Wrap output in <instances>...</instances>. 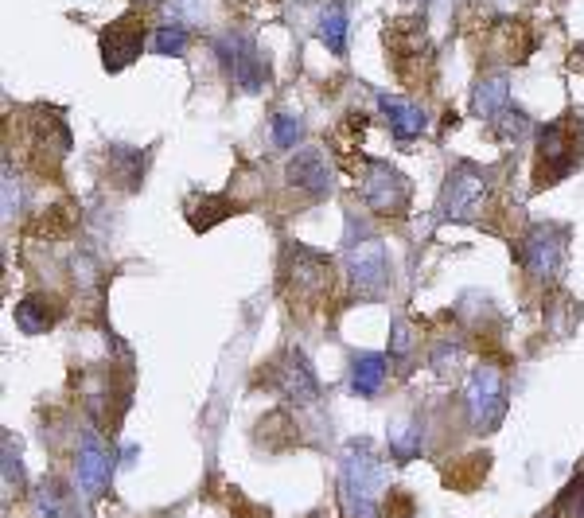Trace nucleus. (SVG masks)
I'll use <instances>...</instances> for the list:
<instances>
[{"instance_id":"5701e85b","label":"nucleus","mask_w":584,"mask_h":518,"mask_svg":"<svg viewBox=\"0 0 584 518\" xmlns=\"http://www.w3.org/2000/svg\"><path fill=\"white\" fill-rule=\"evenodd\" d=\"M557 518H584V472H577V480H569L557 495Z\"/></svg>"},{"instance_id":"6e6552de","label":"nucleus","mask_w":584,"mask_h":518,"mask_svg":"<svg viewBox=\"0 0 584 518\" xmlns=\"http://www.w3.org/2000/svg\"><path fill=\"white\" fill-rule=\"evenodd\" d=\"M565 242H569V230L565 226H534L522 246H518V261L522 269L534 277V281H549L557 269H561V258H565Z\"/></svg>"},{"instance_id":"dca6fc26","label":"nucleus","mask_w":584,"mask_h":518,"mask_svg":"<svg viewBox=\"0 0 584 518\" xmlns=\"http://www.w3.org/2000/svg\"><path fill=\"white\" fill-rule=\"evenodd\" d=\"M16 328L24 335H43V332H51L55 324H59V304L51 300V296H43V293H32V296H24L20 304H16Z\"/></svg>"},{"instance_id":"a878e982","label":"nucleus","mask_w":584,"mask_h":518,"mask_svg":"<svg viewBox=\"0 0 584 518\" xmlns=\"http://www.w3.org/2000/svg\"><path fill=\"white\" fill-rule=\"evenodd\" d=\"M413 343H417V332H413V324L398 316L394 324H390V355L394 359H409L413 355Z\"/></svg>"},{"instance_id":"412c9836","label":"nucleus","mask_w":584,"mask_h":518,"mask_svg":"<svg viewBox=\"0 0 584 518\" xmlns=\"http://www.w3.org/2000/svg\"><path fill=\"white\" fill-rule=\"evenodd\" d=\"M238 211V203H230V199H222V195H207L195 211H191V226L195 230H207V226H215V222L230 219Z\"/></svg>"},{"instance_id":"7c9ffc66","label":"nucleus","mask_w":584,"mask_h":518,"mask_svg":"<svg viewBox=\"0 0 584 518\" xmlns=\"http://www.w3.org/2000/svg\"><path fill=\"white\" fill-rule=\"evenodd\" d=\"M137 4H156V0H137Z\"/></svg>"},{"instance_id":"423d86ee","label":"nucleus","mask_w":584,"mask_h":518,"mask_svg":"<svg viewBox=\"0 0 584 518\" xmlns=\"http://www.w3.org/2000/svg\"><path fill=\"white\" fill-rule=\"evenodd\" d=\"M483 199H487V176L479 168H472V164H460L456 172H448L444 191H440V219L475 222Z\"/></svg>"},{"instance_id":"ddd939ff","label":"nucleus","mask_w":584,"mask_h":518,"mask_svg":"<svg viewBox=\"0 0 584 518\" xmlns=\"http://www.w3.org/2000/svg\"><path fill=\"white\" fill-rule=\"evenodd\" d=\"M289 285L296 300H316L331 293V265L320 254H308L304 246H296L289 258Z\"/></svg>"},{"instance_id":"4468645a","label":"nucleus","mask_w":584,"mask_h":518,"mask_svg":"<svg viewBox=\"0 0 584 518\" xmlns=\"http://www.w3.org/2000/svg\"><path fill=\"white\" fill-rule=\"evenodd\" d=\"M36 507L43 518H90V511L78 503L74 487L59 476H43L36 487Z\"/></svg>"},{"instance_id":"39448f33","label":"nucleus","mask_w":584,"mask_h":518,"mask_svg":"<svg viewBox=\"0 0 584 518\" xmlns=\"http://www.w3.org/2000/svg\"><path fill=\"white\" fill-rule=\"evenodd\" d=\"M215 55H219V63L226 67V74L234 78V86H242L246 94H257L261 86H265V78H269V67H265V59H261V51H257V43L246 32H222L215 39Z\"/></svg>"},{"instance_id":"9d476101","label":"nucleus","mask_w":584,"mask_h":518,"mask_svg":"<svg viewBox=\"0 0 584 518\" xmlns=\"http://www.w3.org/2000/svg\"><path fill=\"white\" fill-rule=\"evenodd\" d=\"M141 47H145V20L137 12H129V16H121V20L102 28V63H106V71H125L129 63H137Z\"/></svg>"},{"instance_id":"aec40b11","label":"nucleus","mask_w":584,"mask_h":518,"mask_svg":"<svg viewBox=\"0 0 584 518\" xmlns=\"http://www.w3.org/2000/svg\"><path fill=\"white\" fill-rule=\"evenodd\" d=\"M320 39L328 43L331 55H347V8L339 0L328 4L320 16Z\"/></svg>"},{"instance_id":"c85d7f7f","label":"nucleus","mask_w":584,"mask_h":518,"mask_svg":"<svg viewBox=\"0 0 584 518\" xmlns=\"http://www.w3.org/2000/svg\"><path fill=\"white\" fill-rule=\"evenodd\" d=\"M4 483H8V487H12V483H16V487L24 483V472H20V452L12 456V433H4Z\"/></svg>"},{"instance_id":"f257e3e1","label":"nucleus","mask_w":584,"mask_h":518,"mask_svg":"<svg viewBox=\"0 0 584 518\" xmlns=\"http://www.w3.org/2000/svg\"><path fill=\"white\" fill-rule=\"evenodd\" d=\"M339 499L351 518H378L386 499V472L370 441H351L339 456Z\"/></svg>"},{"instance_id":"2eb2a0df","label":"nucleus","mask_w":584,"mask_h":518,"mask_svg":"<svg viewBox=\"0 0 584 518\" xmlns=\"http://www.w3.org/2000/svg\"><path fill=\"white\" fill-rule=\"evenodd\" d=\"M378 106L382 113L390 117V129H394V137L398 141H413V137H421L425 133V110L421 106H413V102H405L398 94H378Z\"/></svg>"},{"instance_id":"f03ea898","label":"nucleus","mask_w":584,"mask_h":518,"mask_svg":"<svg viewBox=\"0 0 584 518\" xmlns=\"http://www.w3.org/2000/svg\"><path fill=\"white\" fill-rule=\"evenodd\" d=\"M581 168V121H549L538 129V168L534 187H549Z\"/></svg>"},{"instance_id":"f8f14e48","label":"nucleus","mask_w":584,"mask_h":518,"mask_svg":"<svg viewBox=\"0 0 584 518\" xmlns=\"http://www.w3.org/2000/svg\"><path fill=\"white\" fill-rule=\"evenodd\" d=\"M285 180H289V187H296L300 195H308V199H328L331 184H335V180H331L328 160H324L320 148L296 152L289 160V168H285Z\"/></svg>"},{"instance_id":"7ed1b4c3","label":"nucleus","mask_w":584,"mask_h":518,"mask_svg":"<svg viewBox=\"0 0 584 518\" xmlns=\"http://www.w3.org/2000/svg\"><path fill=\"white\" fill-rule=\"evenodd\" d=\"M464 402H468V421L479 437L495 433L499 421L507 417V374L491 363H479L464 386Z\"/></svg>"},{"instance_id":"c756f323","label":"nucleus","mask_w":584,"mask_h":518,"mask_svg":"<svg viewBox=\"0 0 584 518\" xmlns=\"http://www.w3.org/2000/svg\"><path fill=\"white\" fill-rule=\"evenodd\" d=\"M569 67H573V71H584V39L577 43V47H573V55H569Z\"/></svg>"},{"instance_id":"f3484780","label":"nucleus","mask_w":584,"mask_h":518,"mask_svg":"<svg viewBox=\"0 0 584 518\" xmlns=\"http://www.w3.org/2000/svg\"><path fill=\"white\" fill-rule=\"evenodd\" d=\"M421 448H425V421L417 417V413H405L398 417L394 425H390V452H394V460H413V456H421Z\"/></svg>"},{"instance_id":"20e7f679","label":"nucleus","mask_w":584,"mask_h":518,"mask_svg":"<svg viewBox=\"0 0 584 518\" xmlns=\"http://www.w3.org/2000/svg\"><path fill=\"white\" fill-rule=\"evenodd\" d=\"M343 258H347V273H351V285L359 296H382L390 289V261H386L382 238H374V234L355 238V230H347Z\"/></svg>"},{"instance_id":"9b49d317","label":"nucleus","mask_w":584,"mask_h":518,"mask_svg":"<svg viewBox=\"0 0 584 518\" xmlns=\"http://www.w3.org/2000/svg\"><path fill=\"white\" fill-rule=\"evenodd\" d=\"M74 480L82 487V495H90V499H102V495L110 491L113 460H110V452L102 448V437H98V433H82L78 456H74Z\"/></svg>"},{"instance_id":"cd10ccee","label":"nucleus","mask_w":584,"mask_h":518,"mask_svg":"<svg viewBox=\"0 0 584 518\" xmlns=\"http://www.w3.org/2000/svg\"><path fill=\"white\" fill-rule=\"evenodd\" d=\"M20 211V184L12 180V164H4V219L12 222Z\"/></svg>"},{"instance_id":"0eeeda50","label":"nucleus","mask_w":584,"mask_h":518,"mask_svg":"<svg viewBox=\"0 0 584 518\" xmlns=\"http://www.w3.org/2000/svg\"><path fill=\"white\" fill-rule=\"evenodd\" d=\"M409 195H413V187H409V180H405L398 168H390L382 160H370L363 180V199L374 215L398 219L405 207H409Z\"/></svg>"},{"instance_id":"bb28decb","label":"nucleus","mask_w":584,"mask_h":518,"mask_svg":"<svg viewBox=\"0 0 584 518\" xmlns=\"http://www.w3.org/2000/svg\"><path fill=\"white\" fill-rule=\"evenodd\" d=\"M460 355H464L460 339H440L437 347H433V370H437V374H448L452 367H460Z\"/></svg>"},{"instance_id":"b1692460","label":"nucleus","mask_w":584,"mask_h":518,"mask_svg":"<svg viewBox=\"0 0 584 518\" xmlns=\"http://www.w3.org/2000/svg\"><path fill=\"white\" fill-rule=\"evenodd\" d=\"M304 137V121L292 117V113H277L273 117V145L277 148H296Z\"/></svg>"},{"instance_id":"6ab92c4d","label":"nucleus","mask_w":584,"mask_h":518,"mask_svg":"<svg viewBox=\"0 0 584 518\" xmlns=\"http://www.w3.org/2000/svg\"><path fill=\"white\" fill-rule=\"evenodd\" d=\"M382 382H386V359L382 355H355L351 359V390L359 394V398H374L378 390H382Z\"/></svg>"},{"instance_id":"4be33fe9","label":"nucleus","mask_w":584,"mask_h":518,"mask_svg":"<svg viewBox=\"0 0 584 518\" xmlns=\"http://www.w3.org/2000/svg\"><path fill=\"white\" fill-rule=\"evenodd\" d=\"M152 51L180 59L183 51H187V28H183L180 20H176V24H164V28H156V32H152Z\"/></svg>"},{"instance_id":"393cba45","label":"nucleus","mask_w":584,"mask_h":518,"mask_svg":"<svg viewBox=\"0 0 584 518\" xmlns=\"http://www.w3.org/2000/svg\"><path fill=\"white\" fill-rule=\"evenodd\" d=\"M495 125H499L495 133H499V137H503L507 145H511V141L518 145V141H522V137L530 133V117H526V113H518V110H511V106H507V110L495 117Z\"/></svg>"},{"instance_id":"1a4fd4ad","label":"nucleus","mask_w":584,"mask_h":518,"mask_svg":"<svg viewBox=\"0 0 584 518\" xmlns=\"http://www.w3.org/2000/svg\"><path fill=\"white\" fill-rule=\"evenodd\" d=\"M269 386L277 394H285L292 406H316L320 402V378L308 367V359L300 351H285L273 367H269Z\"/></svg>"},{"instance_id":"a211bd4d","label":"nucleus","mask_w":584,"mask_h":518,"mask_svg":"<svg viewBox=\"0 0 584 518\" xmlns=\"http://www.w3.org/2000/svg\"><path fill=\"white\" fill-rule=\"evenodd\" d=\"M511 106V78L507 74H491V78H483L479 86H475L472 94V110L479 117H499V113Z\"/></svg>"}]
</instances>
